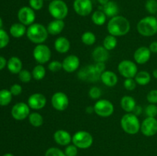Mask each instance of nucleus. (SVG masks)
<instances>
[{
  "instance_id": "obj_15",
  "label": "nucleus",
  "mask_w": 157,
  "mask_h": 156,
  "mask_svg": "<svg viewBox=\"0 0 157 156\" xmlns=\"http://www.w3.org/2000/svg\"><path fill=\"white\" fill-rule=\"evenodd\" d=\"M73 7L75 12L82 17L89 15L93 10L91 0H75Z\"/></svg>"
},
{
  "instance_id": "obj_25",
  "label": "nucleus",
  "mask_w": 157,
  "mask_h": 156,
  "mask_svg": "<svg viewBox=\"0 0 157 156\" xmlns=\"http://www.w3.org/2000/svg\"><path fill=\"white\" fill-rule=\"evenodd\" d=\"M136 100L132 96L125 95L121 99V106L127 113H133V110L136 107Z\"/></svg>"
},
{
  "instance_id": "obj_22",
  "label": "nucleus",
  "mask_w": 157,
  "mask_h": 156,
  "mask_svg": "<svg viewBox=\"0 0 157 156\" xmlns=\"http://www.w3.org/2000/svg\"><path fill=\"white\" fill-rule=\"evenodd\" d=\"M101 80L107 87H113L117 84L118 77L116 73L112 70H105L101 73Z\"/></svg>"
},
{
  "instance_id": "obj_27",
  "label": "nucleus",
  "mask_w": 157,
  "mask_h": 156,
  "mask_svg": "<svg viewBox=\"0 0 157 156\" xmlns=\"http://www.w3.org/2000/svg\"><path fill=\"white\" fill-rule=\"evenodd\" d=\"M26 32H27V28L25 25L20 22L13 24L9 29L10 35L15 38H19L24 36L25 34H26Z\"/></svg>"
},
{
  "instance_id": "obj_24",
  "label": "nucleus",
  "mask_w": 157,
  "mask_h": 156,
  "mask_svg": "<svg viewBox=\"0 0 157 156\" xmlns=\"http://www.w3.org/2000/svg\"><path fill=\"white\" fill-rule=\"evenodd\" d=\"M7 68L13 74H18L22 70V62L18 57H12L7 61Z\"/></svg>"
},
{
  "instance_id": "obj_9",
  "label": "nucleus",
  "mask_w": 157,
  "mask_h": 156,
  "mask_svg": "<svg viewBox=\"0 0 157 156\" xmlns=\"http://www.w3.org/2000/svg\"><path fill=\"white\" fill-rule=\"evenodd\" d=\"M33 58L38 64H44L52 58V51L48 46L44 44H37L33 50Z\"/></svg>"
},
{
  "instance_id": "obj_12",
  "label": "nucleus",
  "mask_w": 157,
  "mask_h": 156,
  "mask_svg": "<svg viewBox=\"0 0 157 156\" xmlns=\"http://www.w3.org/2000/svg\"><path fill=\"white\" fill-rule=\"evenodd\" d=\"M35 10L30 6H24L21 7L18 12V19L20 23L25 26H29L35 23Z\"/></svg>"
},
{
  "instance_id": "obj_50",
  "label": "nucleus",
  "mask_w": 157,
  "mask_h": 156,
  "mask_svg": "<svg viewBox=\"0 0 157 156\" xmlns=\"http://www.w3.org/2000/svg\"><path fill=\"white\" fill-rule=\"evenodd\" d=\"M142 112H143L142 107H141L140 106L136 105V107H135V108H134V110H133V114L136 115V116H140V115L141 113H142Z\"/></svg>"
},
{
  "instance_id": "obj_41",
  "label": "nucleus",
  "mask_w": 157,
  "mask_h": 156,
  "mask_svg": "<svg viewBox=\"0 0 157 156\" xmlns=\"http://www.w3.org/2000/svg\"><path fill=\"white\" fill-rule=\"evenodd\" d=\"M44 156H66L64 151H61L60 148H55V147H52L49 148L46 151Z\"/></svg>"
},
{
  "instance_id": "obj_18",
  "label": "nucleus",
  "mask_w": 157,
  "mask_h": 156,
  "mask_svg": "<svg viewBox=\"0 0 157 156\" xmlns=\"http://www.w3.org/2000/svg\"><path fill=\"white\" fill-rule=\"evenodd\" d=\"M151 51H150L149 47L142 46L140 47L135 50L133 54V58L136 64H144L150 61L151 58Z\"/></svg>"
},
{
  "instance_id": "obj_2",
  "label": "nucleus",
  "mask_w": 157,
  "mask_h": 156,
  "mask_svg": "<svg viewBox=\"0 0 157 156\" xmlns=\"http://www.w3.org/2000/svg\"><path fill=\"white\" fill-rule=\"evenodd\" d=\"M47 28L40 23H33L29 26L26 35L31 42L35 44H44L48 37Z\"/></svg>"
},
{
  "instance_id": "obj_52",
  "label": "nucleus",
  "mask_w": 157,
  "mask_h": 156,
  "mask_svg": "<svg viewBox=\"0 0 157 156\" xmlns=\"http://www.w3.org/2000/svg\"><path fill=\"white\" fill-rule=\"evenodd\" d=\"M110 0H98V2L101 5V6H104L105 4H107Z\"/></svg>"
},
{
  "instance_id": "obj_45",
  "label": "nucleus",
  "mask_w": 157,
  "mask_h": 156,
  "mask_svg": "<svg viewBox=\"0 0 157 156\" xmlns=\"http://www.w3.org/2000/svg\"><path fill=\"white\" fill-rule=\"evenodd\" d=\"M147 99L149 103L157 104V90H152L147 93Z\"/></svg>"
},
{
  "instance_id": "obj_43",
  "label": "nucleus",
  "mask_w": 157,
  "mask_h": 156,
  "mask_svg": "<svg viewBox=\"0 0 157 156\" xmlns=\"http://www.w3.org/2000/svg\"><path fill=\"white\" fill-rule=\"evenodd\" d=\"M29 6L35 11H39L44 6V0H29Z\"/></svg>"
},
{
  "instance_id": "obj_23",
  "label": "nucleus",
  "mask_w": 157,
  "mask_h": 156,
  "mask_svg": "<svg viewBox=\"0 0 157 156\" xmlns=\"http://www.w3.org/2000/svg\"><path fill=\"white\" fill-rule=\"evenodd\" d=\"M54 47L57 52L60 54H65L68 52L71 47L70 41L65 37H58L56 38L55 43H54Z\"/></svg>"
},
{
  "instance_id": "obj_56",
  "label": "nucleus",
  "mask_w": 157,
  "mask_h": 156,
  "mask_svg": "<svg viewBox=\"0 0 157 156\" xmlns=\"http://www.w3.org/2000/svg\"><path fill=\"white\" fill-rule=\"evenodd\" d=\"M44 1H52V0H44Z\"/></svg>"
},
{
  "instance_id": "obj_40",
  "label": "nucleus",
  "mask_w": 157,
  "mask_h": 156,
  "mask_svg": "<svg viewBox=\"0 0 157 156\" xmlns=\"http://www.w3.org/2000/svg\"><path fill=\"white\" fill-rule=\"evenodd\" d=\"M48 70L53 73L60 71L62 69V62L58 61H52L48 64Z\"/></svg>"
},
{
  "instance_id": "obj_28",
  "label": "nucleus",
  "mask_w": 157,
  "mask_h": 156,
  "mask_svg": "<svg viewBox=\"0 0 157 156\" xmlns=\"http://www.w3.org/2000/svg\"><path fill=\"white\" fill-rule=\"evenodd\" d=\"M134 80L138 85L146 86L150 84L151 81V75L148 71L141 70V71H138V73L135 76Z\"/></svg>"
},
{
  "instance_id": "obj_33",
  "label": "nucleus",
  "mask_w": 157,
  "mask_h": 156,
  "mask_svg": "<svg viewBox=\"0 0 157 156\" xmlns=\"http://www.w3.org/2000/svg\"><path fill=\"white\" fill-rule=\"evenodd\" d=\"M12 99V94L10 90L3 89L0 90V106H8Z\"/></svg>"
},
{
  "instance_id": "obj_48",
  "label": "nucleus",
  "mask_w": 157,
  "mask_h": 156,
  "mask_svg": "<svg viewBox=\"0 0 157 156\" xmlns=\"http://www.w3.org/2000/svg\"><path fill=\"white\" fill-rule=\"evenodd\" d=\"M149 48H150L151 53L156 54L157 53V41H153L152 43H150V46H149Z\"/></svg>"
},
{
  "instance_id": "obj_47",
  "label": "nucleus",
  "mask_w": 157,
  "mask_h": 156,
  "mask_svg": "<svg viewBox=\"0 0 157 156\" xmlns=\"http://www.w3.org/2000/svg\"><path fill=\"white\" fill-rule=\"evenodd\" d=\"M95 67H96V68L98 69V70H99L100 72H101V73H103L104 71H105L106 70V65H105V63L104 62H97L96 64H94Z\"/></svg>"
},
{
  "instance_id": "obj_55",
  "label": "nucleus",
  "mask_w": 157,
  "mask_h": 156,
  "mask_svg": "<svg viewBox=\"0 0 157 156\" xmlns=\"http://www.w3.org/2000/svg\"><path fill=\"white\" fill-rule=\"evenodd\" d=\"M3 156H15V155L12 154H11V153H6V154H3Z\"/></svg>"
},
{
  "instance_id": "obj_4",
  "label": "nucleus",
  "mask_w": 157,
  "mask_h": 156,
  "mask_svg": "<svg viewBox=\"0 0 157 156\" xmlns=\"http://www.w3.org/2000/svg\"><path fill=\"white\" fill-rule=\"evenodd\" d=\"M140 122L137 116L133 113H127L121 119V126L126 133L136 135L140 131Z\"/></svg>"
},
{
  "instance_id": "obj_6",
  "label": "nucleus",
  "mask_w": 157,
  "mask_h": 156,
  "mask_svg": "<svg viewBox=\"0 0 157 156\" xmlns=\"http://www.w3.org/2000/svg\"><path fill=\"white\" fill-rule=\"evenodd\" d=\"M72 142L78 148L87 149L92 145L94 139L90 132L84 130H80L76 132L72 136Z\"/></svg>"
},
{
  "instance_id": "obj_3",
  "label": "nucleus",
  "mask_w": 157,
  "mask_h": 156,
  "mask_svg": "<svg viewBox=\"0 0 157 156\" xmlns=\"http://www.w3.org/2000/svg\"><path fill=\"white\" fill-rule=\"evenodd\" d=\"M138 33L144 37H152L157 34L156 17L150 15L140 20L136 25Z\"/></svg>"
},
{
  "instance_id": "obj_57",
  "label": "nucleus",
  "mask_w": 157,
  "mask_h": 156,
  "mask_svg": "<svg viewBox=\"0 0 157 156\" xmlns=\"http://www.w3.org/2000/svg\"><path fill=\"white\" fill-rule=\"evenodd\" d=\"M156 18H157V13H156Z\"/></svg>"
},
{
  "instance_id": "obj_26",
  "label": "nucleus",
  "mask_w": 157,
  "mask_h": 156,
  "mask_svg": "<svg viewBox=\"0 0 157 156\" xmlns=\"http://www.w3.org/2000/svg\"><path fill=\"white\" fill-rule=\"evenodd\" d=\"M103 12H104L107 17L113 18L118 15L119 13V7L117 4L113 1H109L107 4L103 6Z\"/></svg>"
},
{
  "instance_id": "obj_1",
  "label": "nucleus",
  "mask_w": 157,
  "mask_h": 156,
  "mask_svg": "<svg viewBox=\"0 0 157 156\" xmlns=\"http://www.w3.org/2000/svg\"><path fill=\"white\" fill-rule=\"evenodd\" d=\"M107 28L109 35L115 37L124 36L130 32V23L125 17L117 15L109 20Z\"/></svg>"
},
{
  "instance_id": "obj_10",
  "label": "nucleus",
  "mask_w": 157,
  "mask_h": 156,
  "mask_svg": "<svg viewBox=\"0 0 157 156\" xmlns=\"http://www.w3.org/2000/svg\"><path fill=\"white\" fill-rule=\"evenodd\" d=\"M117 70L120 74L124 78H134L138 73V67L134 61L124 60L118 64Z\"/></svg>"
},
{
  "instance_id": "obj_44",
  "label": "nucleus",
  "mask_w": 157,
  "mask_h": 156,
  "mask_svg": "<svg viewBox=\"0 0 157 156\" xmlns=\"http://www.w3.org/2000/svg\"><path fill=\"white\" fill-rule=\"evenodd\" d=\"M124 87L126 90L132 91L136 87V83L133 78H127L124 82Z\"/></svg>"
},
{
  "instance_id": "obj_49",
  "label": "nucleus",
  "mask_w": 157,
  "mask_h": 156,
  "mask_svg": "<svg viewBox=\"0 0 157 156\" xmlns=\"http://www.w3.org/2000/svg\"><path fill=\"white\" fill-rule=\"evenodd\" d=\"M6 66H7V61L4 57L0 56V70L4 69Z\"/></svg>"
},
{
  "instance_id": "obj_11",
  "label": "nucleus",
  "mask_w": 157,
  "mask_h": 156,
  "mask_svg": "<svg viewBox=\"0 0 157 156\" xmlns=\"http://www.w3.org/2000/svg\"><path fill=\"white\" fill-rule=\"evenodd\" d=\"M51 102L55 110L60 112L64 111L67 110L69 105L68 96L63 92H56L52 95Z\"/></svg>"
},
{
  "instance_id": "obj_38",
  "label": "nucleus",
  "mask_w": 157,
  "mask_h": 156,
  "mask_svg": "<svg viewBox=\"0 0 157 156\" xmlns=\"http://www.w3.org/2000/svg\"><path fill=\"white\" fill-rule=\"evenodd\" d=\"M9 35L3 29H0V49L6 47L9 43Z\"/></svg>"
},
{
  "instance_id": "obj_34",
  "label": "nucleus",
  "mask_w": 157,
  "mask_h": 156,
  "mask_svg": "<svg viewBox=\"0 0 157 156\" xmlns=\"http://www.w3.org/2000/svg\"><path fill=\"white\" fill-rule=\"evenodd\" d=\"M96 35L91 32H85L81 35V41L83 44L87 46H91L96 42Z\"/></svg>"
},
{
  "instance_id": "obj_17",
  "label": "nucleus",
  "mask_w": 157,
  "mask_h": 156,
  "mask_svg": "<svg viewBox=\"0 0 157 156\" xmlns=\"http://www.w3.org/2000/svg\"><path fill=\"white\" fill-rule=\"evenodd\" d=\"M80 66V59L77 55L70 54L64 58L62 61V69L68 73L78 70Z\"/></svg>"
},
{
  "instance_id": "obj_19",
  "label": "nucleus",
  "mask_w": 157,
  "mask_h": 156,
  "mask_svg": "<svg viewBox=\"0 0 157 156\" xmlns=\"http://www.w3.org/2000/svg\"><path fill=\"white\" fill-rule=\"evenodd\" d=\"M54 140L57 144L62 146L70 145L72 142V136L67 131L64 129H58L54 133Z\"/></svg>"
},
{
  "instance_id": "obj_39",
  "label": "nucleus",
  "mask_w": 157,
  "mask_h": 156,
  "mask_svg": "<svg viewBox=\"0 0 157 156\" xmlns=\"http://www.w3.org/2000/svg\"><path fill=\"white\" fill-rule=\"evenodd\" d=\"M88 95L92 99H98L102 95V91L98 87H92L88 92Z\"/></svg>"
},
{
  "instance_id": "obj_51",
  "label": "nucleus",
  "mask_w": 157,
  "mask_h": 156,
  "mask_svg": "<svg viewBox=\"0 0 157 156\" xmlns=\"http://www.w3.org/2000/svg\"><path fill=\"white\" fill-rule=\"evenodd\" d=\"M86 113H88V114H91V113H94V106H89L86 108Z\"/></svg>"
},
{
  "instance_id": "obj_32",
  "label": "nucleus",
  "mask_w": 157,
  "mask_h": 156,
  "mask_svg": "<svg viewBox=\"0 0 157 156\" xmlns=\"http://www.w3.org/2000/svg\"><path fill=\"white\" fill-rule=\"evenodd\" d=\"M117 45V37L113 35H109L104 38V41H103V46L107 49V50H112L115 49V47Z\"/></svg>"
},
{
  "instance_id": "obj_35",
  "label": "nucleus",
  "mask_w": 157,
  "mask_h": 156,
  "mask_svg": "<svg viewBox=\"0 0 157 156\" xmlns=\"http://www.w3.org/2000/svg\"><path fill=\"white\" fill-rule=\"evenodd\" d=\"M146 10L151 15L157 13V0H147L145 4Z\"/></svg>"
},
{
  "instance_id": "obj_36",
  "label": "nucleus",
  "mask_w": 157,
  "mask_h": 156,
  "mask_svg": "<svg viewBox=\"0 0 157 156\" xmlns=\"http://www.w3.org/2000/svg\"><path fill=\"white\" fill-rule=\"evenodd\" d=\"M18 75L20 81L22 83H25V84L30 82L32 79V72H30L28 70H25V69H24V70L22 69Z\"/></svg>"
},
{
  "instance_id": "obj_7",
  "label": "nucleus",
  "mask_w": 157,
  "mask_h": 156,
  "mask_svg": "<svg viewBox=\"0 0 157 156\" xmlns=\"http://www.w3.org/2000/svg\"><path fill=\"white\" fill-rule=\"evenodd\" d=\"M101 73L95 65H87L78 71V76L80 80L86 82L95 83L101 80Z\"/></svg>"
},
{
  "instance_id": "obj_54",
  "label": "nucleus",
  "mask_w": 157,
  "mask_h": 156,
  "mask_svg": "<svg viewBox=\"0 0 157 156\" xmlns=\"http://www.w3.org/2000/svg\"><path fill=\"white\" fill-rule=\"evenodd\" d=\"M2 25H3V21H2V19L1 18V17H0V29H2Z\"/></svg>"
},
{
  "instance_id": "obj_14",
  "label": "nucleus",
  "mask_w": 157,
  "mask_h": 156,
  "mask_svg": "<svg viewBox=\"0 0 157 156\" xmlns=\"http://www.w3.org/2000/svg\"><path fill=\"white\" fill-rule=\"evenodd\" d=\"M140 131L147 137L155 136L157 133V119L153 117L146 118L141 122Z\"/></svg>"
},
{
  "instance_id": "obj_5",
  "label": "nucleus",
  "mask_w": 157,
  "mask_h": 156,
  "mask_svg": "<svg viewBox=\"0 0 157 156\" xmlns=\"http://www.w3.org/2000/svg\"><path fill=\"white\" fill-rule=\"evenodd\" d=\"M48 12L54 19L64 20L68 14V7L63 0H52L48 5Z\"/></svg>"
},
{
  "instance_id": "obj_30",
  "label": "nucleus",
  "mask_w": 157,
  "mask_h": 156,
  "mask_svg": "<svg viewBox=\"0 0 157 156\" xmlns=\"http://www.w3.org/2000/svg\"><path fill=\"white\" fill-rule=\"evenodd\" d=\"M28 118H29V123L33 127H36V128L41 126L44 122V119H43L42 116L37 112L30 113Z\"/></svg>"
},
{
  "instance_id": "obj_16",
  "label": "nucleus",
  "mask_w": 157,
  "mask_h": 156,
  "mask_svg": "<svg viewBox=\"0 0 157 156\" xmlns=\"http://www.w3.org/2000/svg\"><path fill=\"white\" fill-rule=\"evenodd\" d=\"M47 103V99L42 93H35L31 95L28 99V105L30 109L34 110H40L44 108Z\"/></svg>"
},
{
  "instance_id": "obj_42",
  "label": "nucleus",
  "mask_w": 157,
  "mask_h": 156,
  "mask_svg": "<svg viewBox=\"0 0 157 156\" xmlns=\"http://www.w3.org/2000/svg\"><path fill=\"white\" fill-rule=\"evenodd\" d=\"M64 154L66 156H77L78 153V148L75 145H68L64 149Z\"/></svg>"
},
{
  "instance_id": "obj_13",
  "label": "nucleus",
  "mask_w": 157,
  "mask_h": 156,
  "mask_svg": "<svg viewBox=\"0 0 157 156\" xmlns=\"http://www.w3.org/2000/svg\"><path fill=\"white\" fill-rule=\"evenodd\" d=\"M12 116L18 121H21L29 117L30 114V107L25 102H20L13 106L11 111Z\"/></svg>"
},
{
  "instance_id": "obj_8",
  "label": "nucleus",
  "mask_w": 157,
  "mask_h": 156,
  "mask_svg": "<svg viewBox=\"0 0 157 156\" xmlns=\"http://www.w3.org/2000/svg\"><path fill=\"white\" fill-rule=\"evenodd\" d=\"M94 113L98 116L107 118L112 116L114 112V106L110 100L106 99H99L94 105Z\"/></svg>"
},
{
  "instance_id": "obj_20",
  "label": "nucleus",
  "mask_w": 157,
  "mask_h": 156,
  "mask_svg": "<svg viewBox=\"0 0 157 156\" xmlns=\"http://www.w3.org/2000/svg\"><path fill=\"white\" fill-rule=\"evenodd\" d=\"M65 27L64 20L54 19L48 23L47 25V30L49 35H58L61 34Z\"/></svg>"
},
{
  "instance_id": "obj_37",
  "label": "nucleus",
  "mask_w": 157,
  "mask_h": 156,
  "mask_svg": "<svg viewBox=\"0 0 157 156\" xmlns=\"http://www.w3.org/2000/svg\"><path fill=\"white\" fill-rule=\"evenodd\" d=\"M145 114L147 117L156 118L157 116V106L156 104L150 103L145 108Z\"/></svg>"
},
{
  "instance_id": "obj_53",
  "label": "nucleus",
  "mask_w": 157,
  "mask_h": 156,
  "mask_svg": "<svg viewBox=\"0 0 157 156\" xmlns=\"http://www.w3.org/2000/svg\"><path fill=\"white\" fill-rule=\"evenodd\" d=\"M153 76L155 79H157V69H155L153 71Z\"/></svg>"
},
{
  "instance_id": "obj_46",
  "label": "nucleus",
  "mask_w": 157,
  "mask_h": 156,
  "mask_svg": "<svg viewBox=\"0 0 157 156\" xmlns=\"http://www.w3.org/2000/svg\"><path fill=\"white\" fill-rule=\"evenodd\" d=\"M10 92L12 94V96H18L22 92V87L21 85L18 84H15L10 87Z\"/></svg>"
},
{
  "instance_id": "obj_29",
  "label": "nucleus",
  "mask_w": 157,
  "mask_h": 156,
  "mask_svg": "<svg viewBox=\"0 0 157 156\" xmlns=\"http://www.w3.org/2000/svg\"><path fill=\"white\" fill-rule=\"evenodd\" d=\"M91 20L94 24L98 26L104 25L107 20V15L103 11L98 10L93 12L91 15Z\"/></svg>"
},
{
  "instance_id": "obj_21",
  "label": "nucleus",
  "mask_w": 157,
  "mask_h": 156,
  "mask_svg": "<svg viewBox=\"0 0 157 156\" xmlns=\"http://www.w3.org/2000/svg\"><path fill=\"white\" fill-rule=\"evenodd\" d=\"M92 58L95 62L105 63L109 59V50H107L104 46H98L95 47L92 51Z\"/></svg>"
},
{
  "instance_id": "obj_31",
  "label": "nucleus",
  "mask_w": 157,
  "mask_h": 156,
  "mask_svg": "<svg viewBox=\"0 0 157 156\" xmlns=\"http://www.w3.org/2000/svg\"><path fill=\"white\" fill-rule=\"evenodd\" d=\"M32 78L35 80H41L46 75V70L42 64H38L33 68L32 71Z\"/></svg>"
}]
</instances>
